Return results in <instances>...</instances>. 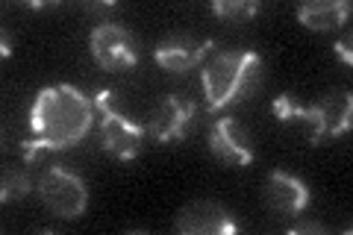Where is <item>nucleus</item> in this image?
<instances>
[{
  "label": "nucleus",
  "mask_w": 353,
  "mask_h": 235,
  "mask_svg": "<svg viewBox=\"0 0 353 235\" xmlns=\"http://www.w3.org/2000/svg\"><path fill=\"white\" fill-rule=\"evenodd\" d=\"M39 200L41 206L50 212L53 218L77 221L85 215L88 209V188L80 174L68 171L65 165H50L48 171L39 176Z\"/></svg>",
  "instance_id": "obj_4"
},
{
  "label": "nucleus",
  "mask_w": 353,
  "mask_h": 235,
  "mask_svg": "<svg viewBox=\"0 0 353 235\" xmlns=\"http://www.w3.org/2000/svg\"><path fill=\"white\" fill-rule=\"evenodd\" d=\"M285 232L289 235H303V232H315V235H327L330 227L321 221H294L292 227H285Z\"/></svg>",
  "instance_id": "obj_15"
},
{
  "label": "nucleus",
  "mask_w": 353,
  "mask_h": 235,
  "mask_svg": "<svg viewBox=\"0 0 353 235\" xmlns=\"http://www.w3.org/2000/svg\"><path fill=\"white\" fill-rule=\"evenodd\" d=\"M85 12H109V9H115L112 0H106V3H83Z\"/></svg>",
  "instance_id": "obj_17"
},
{
  "label": "nucleus",
  "mask_w": 353,
  "mask_h": 235,
  "mask_svg": "<svg viewBox=\"0 0 353 235\" xmlns=\"http://www.w3.org/2000/svg\"><path fill=\"white\" fill-rule=\"evenodd\" d=\"M32 192H36V183H32L30 165H24V167H6L3 180H0V200H3V203H18V200L30 197Z\"/></svg>",
  "instance_id": "obj_13"
},
{
  "label": "nucleus",
  "mask_w": 353,
  "mask_h": 235,
  "mask_svg": "<svg viewBox=\"0 0 353 235\" xmlns=\"http://www.w3.org/2000/svg\"><path fill=\"white\" fill-rule=\"evenodd\" d=\"M0 56H3V59L12 56V48H9V30H3V50H0Z\"/></svg>",
  "instance_id": "obj_18"
},
{
  "label": "nucleus",
  "mask_w": 353,
  "mask_h": 235,
  "mask_svg": "<svg viewBox=\"0 0 353 235\" xmlns=\"http://www.w3.org/2000/svg\"><path fill=\"white\" fill-rule=\"evenodd\" d=\"M194 115H197L194 100L165 94L159 109H157V115H153V121L148 124V132L157 139V144L185 141L189 139V132H192V127H194Z\"/></svg>",
  "instance_id": "obj_7"
},
{
  "label": "nucleus",
  "mask_w": 353,
  "mask_h": 235,
  "mask_svg": "<svg viewBox=\"0 0 353 235\" xmlns=\"http://www.w3.org/2000/svg\"><path fill=\"white\" fill-rule=\"evenodd\" d=\"M350 0H312V3L297 6V21L306 30L315 32H327V30H339L347 24L350 18Z\"/></svg>",
  "instance_id": "obj_11"
},
{
  "label": "nucleus",
  "mask_w": 353,
  "mask_h": 235,
  "mask_svg": "<svg viewBox=\"0 0 353 235\" xmlns=\"http://www.w3.org/2000/svg\"><path fill=\"white\" fill-rule=\"evenodd\" d=\"M94 106L101 115V144L109 156L118 162H132L139 159L141 147H145V132L148 127L136 124V121L124 118L115 109V94L109 88H97L94 92Z\"/></svg>",
  "instance_id": "obj_3"
},
{
  "label": "nucleus",
  "mask_w": 353,
  "mask_h": 235,
  "mask_svg": "<svg viewBox=\"0 0 353 235\" xmlns=\"http://www.w3.org/2000/svg\"><path fill=\"white\" fill-rule=\"evenodd\" d=\"M215 48V39H192V36H168L157 44L153 59L159 68L171 74H185L203 62V56Z\"/></svg>",
  "instance_id": "obj_8"
},
{
  "label": "nucleus",
  "mask_w": 353,
  "mask_h": 235,
  "mask_svg": "<svg viewBox=\"0 0 353 235\" xmlns=\"http://www.w3.org/2000/svg\"><path fill=\"white\" fill-rule=\"evenodd\" d=\"M209 9L224 21H248L259 12V0H212Z\"/></svg>",
  "instance_id": "obj_14"
},
{
  "label": "nucleus",
  "mask_w": 353,
  "mask_h": 235,
  "mask_svg": "<svg viewBox=\"0 0 353 235\" xmlns=\"http://www.w3.org/2000/svg\"><path fill=\"white\" fill-rule=\"evenodd\" d=\"M94 97L83 94L71 83L44 85L30 106V132L21 141L24 165H32L41 153L77 147L94 127Z\"/></svg>",
  "instance_id": "obj_1"
},
{
  "label": "nucleus",
  "mask_w": 353,
  "mask_h": 235,
  "mask_svg": "<svg viewBox=\"0 0 353 235\" xmlns=\"http://www.w3.org/2000/svg\"><path fill=\"white\" fill-rule=\"evenodd\" d=\"M274 115H277V121H283V124H289V121H303V124H309V144L327 141V124H324L321 103L301 106L292 94H280L274 100Z\"/></svg>",
  "instance_id": "obj_12"
},
{
  "label": "nucleus",
  "mask_w": 353,
  "mask_h": 235,
  "mask_svg": "<svg viewBox=\"0 0 353 235\" xmlns=\"http://www.w3.org/2000/svg\"><path fill=\"white\" fill-rule=\"evenodd\" d=\"M88 50L103 71H124L139 65V41L121 21L106 18L94 24L92 36H88Z\"/></svg>",
  "instance_id": "obj_5"
},
{
  "label": "nucleus",
  "mask_w": 353,
  "mask_h": 235,
  "mask_svg": "<svg viewBox=\"0 0 353 235\" xmlns=\"http://www.w3.org/2000/svg\"><path fill=\"white\" fill-rule=\"evenodd\" d=\"M206 112H215L241 103L259 88L262 80V56L253 50H227L218 53L201 74Z\"/></svg>",
  "instance_id": "obj_2"
},
{
  "label": "nucleus",
  "mask_w": 353,
  "mask_h": 235,
  "mask_svg": "<svg viewBox=\"0 0 353 235\" xmlns=\"http://www.w3.org/2000/svg\"><path fill=\"white\" fill-rule=\"evenodd\" d=\"M265 203L283 218H297L309 206V188L301 176L271 171L265 180Z\"/></svg>",
  "instance_id": "obj_10"
},
{
  "label": "nucleus",
  "mask_w": 353,
  "mask_h": 235,
  "mask_svg": "<svg viewBox=\"0 0 353 235\" xmlns=\"http://www.w3.org/2000/svg\"><path fill=\"white\" fill-rule=\"evenodd\" d=\"M174 229L183 235H236L241 227L215 200H194L176 212Z\"/></svg>",
  "instance_id": "obj_6"
},
{
  "label": "nucleus",
  "mask_w": 353,
  "mask_h": 235,
  "mask_svg": "<svg viewBox=\"0 0 353 235\" xmlns=\"http://www.w3.org/2000/svg\"><path fill=\"white\" fill-rule=\"evenodd\" d=\"M333 50H336V56L345 65H353V53H350V39H345V41H336L333 44Z\"/></svg>",
  "instance_id": "obj_16"
},
{
  "label": "nucleus",
  "mask_w": 353,
  "mask_h": 235,
  "mask_svg": "<svg viewBox=\"0 0 353 235\" xmlns=\"http://www.w3.org/2000/svg\"><path fill=\"white\" fill-rule=\"evenodd\" d=\"M209 150L218 162L224 165H236V167H248L253 165V147L248 132L239 127L236 118H218L212 130H209Z\"/></svg>",
  "instance_id": "obj_9"
}]
</instances>
